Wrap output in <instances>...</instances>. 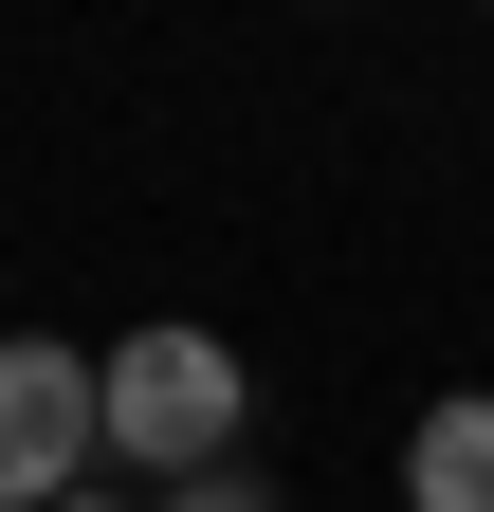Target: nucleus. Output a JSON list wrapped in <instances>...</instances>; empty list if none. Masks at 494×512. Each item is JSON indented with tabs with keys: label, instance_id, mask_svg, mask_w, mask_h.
<instances>
[{
	"label": "nucleus",
	"instance_id": "obj_5",
	"mask_svg": "<svg viewBox=\"0 0 494 512\" xmlns=\"http://www.w3.org/2000/svg\"><path fill=\"white\" fill-rule=\"evenodd\" d=\"M55 512H147V494H55Z\"/></svg>",
	"mask_w": 494,
	"mask_h": 512
},
{
	"label": "nucleus",
	"instance_id": "obj_2",
	"mask_svg": "<svg viewBox=\"0 0 494 512\" xmlns=\"http://www.w3.org/2000/svg\"><path fill=\"white\" fill-rule=\"evenodd\" d=\"M92 348H55V330H19L0 348V512H55V494H92Z\"/></svg>",
	"mask_w": 494,
	"mask_h": 512
},
{
	"label": "nucleus",
	"instance_id": "obj_1",
	"mask_svg": "<svg viewBox=\"0 0 494 512\" xmlns=\"http://www.w3.org/2000/svg\"><path fill=\"white\" fill-rule=\"evenodd\" d=\"M238 348L220 330H129V348H92V439H110V476H220L238 458Z\"/></svg>",
	"mask_w": 494,
	"mask_h": 512
},
{
	"label": "nucleus",
	"instance_id": "obj_4",
	"mask_svg": "<svg viewBox=\"0 0 494 512\" xmlns=\"http://www.w3.org/2000/svg\"><path fill=\"white\" fill-rule=\"evenodd\" d=\"M165 512H275V476H257V458H220V476H183Z\"/></svg>",
	"mask_w": 494,
	"mask_h": 512
},
{
	"label": "nucleus",
	"instance_id": "obj_3",
	"mask_svg": "<svg viewBox=\"0 0 494 512\" xmlns=\"http://www.w3.org/2000/svg\"><path fill=\"white\" fill-rule=\"evenodd\" d=\"M403 512H494V384L421 403V439H403Z\"/></svg>",
	"mask_w": 494,
	"mask_h": 512
}]
</instances>
